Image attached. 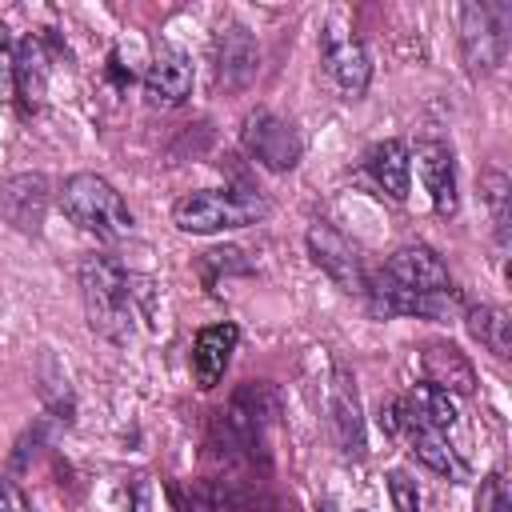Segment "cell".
<instances>
[{"mask_svg": "<svg viewBox=\"0 0 512 512\" xmlns=\"http://www.w3.org/2000/svg\"><path fill=\"white\" fill-rule=\"evenodd\" d=\"M260 216H268V200L256 192H228V188H200L176 200L172 208V224L180 232H220V228H244L256 224Z\"/></svg>", "mask_w": 512, "mask_h": 512, "instance_id": "5", "label": "cell"}, {"mask_svg": "<svg viewBox=\"0 0 512 512\" xmlns=\"http://www.w3.org/2000/svg\"><path fill=\"white\" fill-rule=\"evenodd\" d=\"M308 252H312V260H316V268H324L344 292L364 296V288H368L364 256H360V248H356L340 228L316 220V224L308 228Z\"/></svg>", "mask_w": 512, "mask_h": 512, "instance_id": "9", "label": "cell"}, {"mask_svg": "<svg viewBox=\"0 0 512 512\" xmlns=\"http://www.w3.org/2000/svg\"><path fill=\"white\" fill-rule=\"evenodd\" d=\"M36 380H40V396L48 400L52 412H60V420H72V392H68V376L64 368L56 364L52 352L40 356V368H36Z\"/></svg>", "mask_w": 512, "mask_h": 512, "instance_id": "22", "label": "cell"}, {"mask_svg": "<svg viewBox=\"0 0 512 512\" xmlns=\"http://www.w3.org/2000/svg\"><path fill=\"white\" fill-rule=\"evenodd\" d=\"M212 64H216V84L236 92V88H248L256 68H260V44L256 36L244 28V24H224L212 40Z\"/></svg>", "mask_w": 512, "mask_h": 512, "instance_id": "10", "label": "cell"}, {"mask_svg": "<svg viewBox=\"0 0 512 512\" xmlns=\"http://www.w3.org/2000/svg\"><path fill=\"white\" fill-rule=\"evenodd\" d=\"M388 492L396 512H420V496H416V480H408L404 472H388Z\"/></svg>", "mask_w": 512, "mask_h": 512, "instance_id": "26", "label": "cell"}, {"mask_svg": "<svg viewBox=\"0 0 512 512\" xmlns=\"http://www.w3.org/2000/svg\"><path fill=\"white\" fill-rule=\"evenodd\" d=\"M400 408V404H396ZM396 436H404L408 440V452L424 464V468H432V472H440V476H448L452 484H460V480H468V468H464V460L448 448V440L436 432V428H424V424H416V420H408L404 412H400V428H396Z\"/></svg>", "mask_w": 512, "mask_h": 512, "instance_id": "16", "label": "cell"}, {"mask_svg": "<svg viewBox=\"0 0 512 512\" xmlns=\"http://www.w3.org/2000/svg\"><path fill=\"white\" fill-rule=\"evenodd\" d=\"M12 96H16V44L0 24V104H8Z\"/></svg>", "mask_w": 512, "mask_h": 512, "instance_id": "25", "label": "cell"}, {"mask_svg": "<svg viewBox=\"0 0 512 512\" xmlns=\"http://www.w3.org/2000/svg\"><path fill=\"white\" fill-rule=\"evenodd\" d=\"M476 512H512V496H508V480H504V472H492V476L480 484Z\"/></svg>", "mask_w": 512, "mask_h": 512, "instance_id": "24", "label": "cell"}, {"mask_svg": "<svg viewBox=\"0 0 512 512\" xmlns=\"http://www.w3.org/2000/svg\"><path fill=\"white\" fill-rule=\"evenodd\" d=\"M192 92V60L176 44H160L144 72V100L152 108H176Z\"/></svg>", "mask_w": 512, "mask_h": 512, "instance_id": "11", "label": "cell"}, {"mask_svg": "<svg viewBox=\"0 0 512 512\" xmlns=\"http://www.w3.org/2000/svg\"><path fill=\"white\" fill-rule=\"evenodd\" d=\"M420 368H424L428 384L440 388V392H448V396H472L476 392V368H472V360L456 344H448V340L424 344Z\"/></svg>", "mask_w": 512, "mask_h": 512, "instance_id": "14", "label": "cell"}, {"mask_svg": "<svg viewBox=\"0 0 512 512\" xmlns=\"http://www.w3.org/2000/svg\"><path fill=\"white\" fill-rule=\"evenodd\" d=\"M44 88H48V56L40 36H28L24 44H16V92L24 96V108H36Z\"/></svg>", "mask_w": 512, "mask_h": 512, "instance_id": "20", "label": "cell"}, {"mask_svg": "<svg viewBox=\"0 0 512 512\" xmlns=\"http://www.w3.org/2000/svg\"><path fill=\"white\" fill-rule=\"evenodd\" d=\"M512 4L504 0H468L460 4V52L468 72H492L508 56Z\"/></svg>", "mask_w": 512, "mask_h": 512, "instance_id": "6", "label": "cell"}, {"mask_svg": "<svg viewBox=\"0 0 512 512\" xmlns=\"http://www.w3.org/2000/svg\"><path fill=\"white\" fill-rule=\"evenodd\" d=\"M236 344H240V328L228 324V320L224 324H208V328L196 332V344H192V376H196V384L204 392L220 384V376L228 372V360H232Z\"/></svg>", "mask_w": 512, "mask_h": 512, "instance_id": "15", "label": "cell"}, {"mask_svg": "<svg viewBox=\"0 0 512 512\" xmlns=\"http://www.w3.org/2000/svg\"><path fill=\"white\" fill-rule=\"evenodd\" d=\"M320 60H324V72L344 100L364 96V88L372 80V60H368V48L340 24V16H332L320 32Z\"/></svg>", "mask_w": 512, "mask_h": 512, "instance_id": "8", "label": "cell"}, {"mask_svg": "<svg viewBox=\"0 0 512 512\" xmlns=\"http://www.w3.org/2000/svg\"><path fill=\"white\" fill-rule=\"evenodd\" d=\"M416 168L424 176L428 200L440 216H452L460 208V192H456V156L444 140H420L416 144Z\"/></svg>", "mask_w": 512, "mask_h": 512, "instance_id": "12", "label": "cell"}, {"mask_svg": "<svg viewBox=\"0 0 512 512\" xmlns=\"http://www.w3.org/2000/svg\"><path fill=\"white\" fill-rule=\"evenodd\" d=\"M480 192H484V200H488V208H492L496 244L504 248V244H508V176L496 172V168H488L484 180H480Z\"/></svg>", "mask_w": 512, "mask_h": 512, "instance_id": "23", "label": "cell"}, {"mask_svg": "<svg viewBox=\"0 0 512 512\" xmlns=\"http://www.w3.org/2000/svg\"><path fill=\"white\" fill-rule=\"evenodd\" d=\"M380 428H384L388 436H396V428H400V408H396V400L380 404Z\"/></svg>", "mask_w": 512, "mask_h": 512, "instance_id": "28", "label": "cell"}, {"mask_svg": "<svg viewBox=\"0 0 512 512\" xmlns=\"http://www.w3.org/2000/svg\"><path fill=\"white\" fill-rule=\"evenodd\" d=\"M128 512H152V484L144 476H132L128 484Z\"/></svg>", "mask_w": 512, "mask_h": 512, "instance_id": "27", "label": "cell"}, {"mask_svg": "<svg viewBox=\"0 0 512 512\" xmlns=\"http://www.w3.org/2000/svg\"><path fill=\"white\" fill-rule=\"evenodd\" d=\"M364 164H368V176L376 180L380 192H388L392 200H408V188H412L408 172H412V160H408L404 140H380V144H372L368 156H364Z\"/></svg>", "mask_w": 512, "mask_h": 512, "instance_id": "17", "label": "cell"}, {"mask_svg": "<svg viewBox=\"0 0 512 512\" xmlns=\"http://www.w3.org/2000/svg\"><path fill=\"white\" fill-rule=\"evenodd\" d=\"M108 76H112V84H116V88H128V84H132V72H124L120 52H112V56H108Z\"/></svg>", "mask_w": 512, "mask_h": 512, "instance_id": "29", "label": "cell"}, {"mask_svg": "<svg viewBox=\"0 0 512 512\" xmlns=\"http://www.w3.org/2000/svg\"><path fill=\"white\" fill-rule=\"evenodd\" d=\"M60 208L68 212L72 224H80L84 232H92L100 240H124L136 228L128 204L120 200V192L96 172L68 176L64 188H60Z\"/></svg>", "mask_w": 512, "mask_h": 512, "instance_id": "4", "label": "cell"}, {"mask_svg": "<svg viewBox=\"0 0 512 512\" xmlns=\"http://www.w3.org/2000/svg\"><path fill=\"white\" fill-rule=\"evenodd\" d=\"M0 512H20V504H16V492H12V484L0 476Z\"/></svg>", "mask_w": 512, "mask_h": 512, "instance_id": "30", "label": "cell"}, {"mask_svg": "<svg viewBox=\"0 0 512 512\" xmlns=\"http://www.w3.org/2000/svg\"><path fill=\"white\" fill-rule=\"evenodd\" d=\"M376 316H424L448 320L460 308V288L452 284L444 260L428 244L396 248L364 288Z\"/></svg>", "mask_w": 512, "mask_h": 512, "instance_id": "1", "label": "cell"}, {"mask_svg": "<svg viewBox=\"0 0 512 512\" xmlns=\"http://www.w3.org/2000/svg\"><path fill=\"white\" fill-rule=\"evenodd\" d=\"M464 324L472 332V340H480L492 356H508L512 352V340H508V312L496 308V304H472L464 312Z\"/></svg>", "mask_w": 512, "mask_h": 512, "instance_id": "21", "label": "cell"}, {"mask_svg": "<svg viewBox=\"0 0 512 512\" xmlns=\"http://www.w3.org/2000/svg\"><path fill=\"white\" fill-rule=\"evenodd\" d=\"M48 208V180L40 172H20L0 184V212L20 232H40Z\"/></svg>", "mask_w": 512, "mask_h": 512, "instance_id": "13", "label": "cell"}, {"mask_svg": "<svg viewBox=\"0 0 512 512\" xmlns=\"http://www.w3.org/2000/svg\"><path fill=\"white\" fill-rule=\"evenodd\" d=\"M280 416V392L268 380H248L232 392L228 408L212 416L208 444L224 460H268V428Z\"/></svg>", "mask_w": 512, "mask_h": 512, "instance_id": "2", "label": "cell"}, {"mask_svg": "<svg viewBox=\"0 0 512 512\" xmlns=\"http://www.w3.org/2000/svg\"><path fill=\"white\" fill-rule=\"evenodd\" d=\"M80 292H84L92 332H100L108 340H128L136 288H132V276L124 272V264L112 256H96V252L84 256L80 260Z\"/></svg>", "mask_w": 512, "mask_h": 512, "instance_id": "3", "label": "cell"}, {"mask_svg": "<svg viewBox=\"0 0 512 512\" xmlns=\"http://www.w3.org/2000/svg\"><path fill=\"white\" fill-rule=\"evenodd\" d=\"M328 412H332L336 448H340L344 456L360 460V456H364V420H360V400H356V392H352V384H348L344 372H340V380H336V388H332Z\"/></svg>", "mask_w": 512, "mask_h": 512, "instance_id": "18", "label": "cell"}, {"mask_svg": "<svg viewBox=\"0 0 512 512\" xmlns=\"http://www.w3.org/2000/svg\"><path fill=\"white\" fill-rule=\"evenodd\" d=\"M396 404H400V412H404L408 420H416V424H424V428L444 432V428L456 424V404H452V396L440 392V388H432L428 380H424V384H412Z\"/></svg>", "mask_w": 512, "mask_h": 512, "instance_id": "19", "label": "cell"}, {"mask_svg": "<svg viewBox=\"0 0 512 512\" xmlns=\"http://www.w3.org/2000/svg\"><path fill=\"white\" fill-rule=\"evenodd\" d=\"M240 148H244L260 168H268V172H288V168H296V164H300V152H304L300 132H296L288 120H280L276 112H268V108H252V112L240 120Z\"/></svg>", "mask_w": 512, "mask_h": 512, "instance_id": "7", "label": "cell"}]
</instances>
